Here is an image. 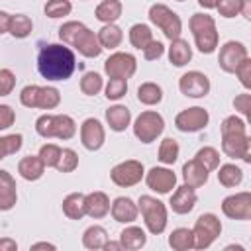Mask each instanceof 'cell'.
Listing matches in <instances>:
<instances>
[{
	"instance_id": "6da1fadb",
	"label": "cell",
	"mask_w": 251,
	"mask_h": 251,
	"mask_svg": "<svg viewBox=\"0 0 251 251\" xmlns=\"http://www.w3.org/2000/svg\"><path fill=\"white\" fill-rule=\"evenodd\" d=\"M76 69L75 53L65 43L43 45L37 55V71L47 80H67Z\"/></svg>"
},
{
	"instance_id": "7a4b0ae2",
	"label": "cell",
	"mask_w": 251,
	"mask_h": 251,
	"mask_svg": "<svg viewBox=\"0 0 251 251\" xmlns=\"http://www.w3.org/2000/svg\"><path fill=\"white\" fill-rule=\"evenodd\" d=\"M188 27L194 35V43H196L200 53L210 55V53L216 51L220 35H218V29H216V20L210 14H200V12L192 14L190 22H188Z\"/></svg>"
},
{
	"instance_id": "3957f363",
	"label": "cell",
	"mask_w": 251,
	"mask_h": 251,
	"mask_svg": "<svg viewBox=\"0 0 251 251\" xmlns=\"http://www.w3.org/2000/svg\"><path fill=\"white\" fill-rule=\"evenodd\" d=\"M35 131L45 137H57V139H71L76 133V122L67 114H43L35 120Z\"/></svg>"
},
{
	"instance_id": "277c9868",
	"label": "cell",
	"mask_w": 251,
	"mask_h": 251,
	"mask_svg": "<svg viewBox=\"0 0 251 251\" xmlns=\"http://www.w3.org/2000/svg\"><path fill=\"white\" fill-rule=\"evenodd\" d=\"M137 210L141 212L145 227H147V231L151 235H161L165 231L167 222H169V212H167V206L159 198L149 196V194L139 196Z\"/></svg>"
},
{
	"instance_id": "5b68a950",
	"label": "cell",
	"mask_w": 251,
	"mask_h": 251,
	"mask_svg": "<svg viewBox=\"0 0 251 251\" xmlns=\"http://www.w3.org/2000/svg\"><path fill=\"white\" fill-rule=\"evenodd\" d=\"M20 102L25 108H41V110H53L61 104V92L55 86H39V84H27L20 92Z\"/></svg>"
},
{
	"instance_id": "8992f818",
	"label": "cell",
	"mask_w": 251,
	"mask_h": 251,
	"mask_svg": "<svg viewBox=\"0 0 251 251\" xmlns=\"http://www.w3.org/2000/svg\"><path fill=\"white\" fill-rule=\"evenodd\" d=\"M147 16H149V22L153 25H157L169 41L180 37V33H182L180 16L176 12H173L169 6H165V4H153L149 8V14Z\"/></svg>"
},
{
	"instance_id": "52a82bcc",
	"label": "cell",
	"mask_w": 251,
	"mask_h": 251,
	"mask_svg": "<svg viewBox=\"0 0 251 251\" xmlns=\"http://www.w3.org/2000/svg\"><path fill=\"white\" fill-rule=\"evenodd\" d=\"M194 233V249H208L222 235V222L216 214L206 212L200 214L192 227Z\"/></svg>"
},
{
	"instance_id": "ba28073f",
	"label": "cell",
	"mask_w": 251,
	"mask_h": 251,
	"mask_svg": "<svg viewBox=\"0 0 251 251\" xmlns=\"http://www.w3.org/2000/svg\"><path fill=\"white\" fill-rule=\"evenodd\" d=\"M163 129H165V120L155 110L141 112L133 122V135L141 143H153L163 133Z\"/></svg>"
},
{
	"instance_id": "9c48e42d",
	"label": "cell",
	"mask_w": 251,
	"mask_h": 251,
	"mask_svg": "<svg viewBox=\"0 0 251 251\" xmlns=\"http://www.w3.org/2000/svg\"><path fill=\"white\" fill-rule=\"evenodd\" d=\"M145 176V167L141 161L137 159H127V161H122L118 165L112 167L110 171V178L116 186L120 188H129V186H135L137 182H141V178Z\"/></svg>"
},
{
	"instance_id": "30bf717a",
	"label": "cell",
	"mask_w": 251,
	"mask_h": 251,
	"mask_svg": "<svg viewBox=\"0 0 251 251\" xmlns=\"http://www.w3.org/2000/svg\"><path fill=\"white\" fill-rule=\"evenodd\" d=\"M137 71V59L131 53L116 51L104 61V73L110 78H129Z\"/></svg>"
},
{
	"instance_id": "8fae6325",
	"label": "cell",
	"mask_w": 251,
	"mask_h": 251,
	"mask_svg": "<svg viewBox=\"0 0 251 251\" xmlns=\"http://www.w3.org/2000/svg\"><path fill=\"white\" fill-rule=\"evenodd\" d=\"M210 122V114L208 110H204L202 106H192V108H186L182 112H178L175 116V126L178 131H184V133H196L200 129H204Z\"/></svg>"
},
{
	"instance_id": "7c38bea8",
	"label": "cell",
	"mask_w": 251,
	"mask_h": 251,
	"mask_svg": "<svg viewBox=\"0 0 251 251\" xmlns=\"http://www.w3.org/2000/svg\"><path fill=\"white\" fill-rule=\"evenodd\" d=\"M222 212L229 220H251V192H235L222 200Z\"/></svg>"
},
{
	"instance_id": "4fadbf2b",
	"label": "cell",
	"mask_w": 251,
	"mask_h": 251,
	"mask_svg": "<svg viewBox=\"0 0 251 251\" xmlns=\"http://www.w3.org/2000/svg\"><path fill=\"white\" fill-rule=\"evenodd\" d=\"M249 135L247 131H229V133H222V151L226 157L229 159H243V161H251L249 157Z\"/></svg>"
},
{
	"instance_id": "5bb4252c",
	"label": "cell",
	"mask_w": 251,
	"mask_h": 251,
	"mask_svg": "<svg viewBox=\"0 0 251 251\" xmlns=\"http://www.w3.org/2000/svg\"><path fill=\"white\" fill-rule=\"evenodd\" d=\"M249 57L247 47L241 41H226L220 47V55H218V63L220 69L224 73H235V69Z\"/></svg>"
},
{
	"instance_id": "9a60e30c",
	"label": "cell",
	"mask_w": 251,
	"mask_h": 251,
	"mask_svg": "<svg viewBox=\"0 0 251 251\" xmlns=\"http://www.w3.org/2000/svg\"><path fill=\"white\" fill-rule=\"evenodd\" d=\"M178 90L188 98H204L210 92V78L200 71H188L178 78Z\"/></svg>"
},
{
	"instance_id": "2e32d148",
	"label": "cell",
	"mask_w": 251,
	"mask_h": 251,
	"mask_svg": "<svg viewBox=\"0 0 251 251\" xmlns=\"http://www.w3.org/2000/svg\"><path fill=\"white\" fill-rule=\"evenodd\" d=\"M145 182L153 192L169 194L176 186V175L167 167H153L145 173Z\"/></svg>"
},
{
	"instance_id": "e0dca14e",
	"label": "cell",
	"mask_w": 251,
	"mask_h": 251,
	"mask_svg": "<svg viewBox=\"0 0 251 251\" xmlns=\"http://www.w3.org/2000/svg\"><path fill=\"white\" fill-rule=\"evenodd\" d=\"M80 141L84 145V149L88 151H98L104 141H106V131L104 126L100 124V120L96 118H86L80 126Z\"/></svg>"
},
{
	"instance_id": "ac0fdd59",
	"label": "cell",
	"mask_w": 251,
	"mask_h": 251,
	"mask_svg": "<svg viewBox=\"0 0 251 251\" xmlns=\"http://www.w3.org/2000/svg\"><path fill=\"white\" fill-rule=\"evenodd\" d=\"M196 200H198L196 190L188 184H182V186H175V192L171 194L169 206L175 214H188L194 210Z\"/></svg>"
},
{
	"instance_id": "d6986e66",
	"label": "cell",
	"mask_w": 251,
	"mask_h": 251,
	"mask_svg": "<svg viewBox=\"0 0 251 251\" xmlns=\"http://www.w3.org/2000/svg\"><path fill=\"white\" fill-rule=\"evenodd\" d=\"M110 214L118 224H133L137 220V202H133L129 196H118L110 204Z\"/></svg>"
},
{
	"instance_id": "ffe728a7",
	"label": "cell",
	"mask_w": 251,
	"mask_h": 251,
	"mask_svg": "<svg viewBox=\"0 0 251 251\" xmlns=\"http://www.w3.org/2000/svg\"><path fill=\"white\" fill-rule=\"evenodd\" d=\"M18 202V186H16V178L8 173L0 169V212H8L16 206Z\"/></svg>"
},
{
	"instance_id": "44dd1931",
	"label": "cell",
	"mask_w": 251,
	"mask_h": 251,
	"mask_svg": "<svg viewBox=\"0 0 251 251\" xmlns=\"http://www.w3.org/2000/svg\"><path fill=\"white\" fill-rule=\"evenodd\" d=\"M73 47H75L82 57H88V59H96V57L102 53V45H100V41H98V35H96L92 29H88V27H84V29L78 33V37L75 39Z\"/></svg>"
},
{
	"instance_id": "7402d4cb",
	"label": "cell",
	"mask_w": 251,
	"mask_h": 251,
	"mask_svg": "<svg viewBox=\"0 0 251 251\" xmlns=\"http://www.w3.org/2000/svg\"><path fill=\"white\" fill-rule=\"evenodd\" d=\"M84 208L86 216H90L92 220H100L110 214V198L106 192L94 190L90 194H84Z\"/></svg>"
},
{
	"instance_id": "603a6c76",
	"label": "cell",
	"mask_w": 251,
	"mask_h": 251,
	"mask_svg": "<svg viewBox=\"0 0 251 251\" xmlns=\"http://www.w3.org/2000/svg\"><path fill=\"white\" fill-rule=\"evenodd\" d=\"M208 176H210V173L196 159H190L182 165V180H184V184H188L192 188L204 186L208 182Z\"/></svg>"
},
{
	"instance_id": "cb8c5ba5",
	"label": "cell",
	"mask_w": 251,
	"mask_h": 251,
	"mask_svg": "<svg viewBox=\"0 0 251 251\" xmlns=\"http://www.w3.org/2000/svg\"><path fill=\"white\" fill-rule=\"evenodd\" d=\"M190 59H192V47H190V43L186 39H182V37L173 39L171 45H169V61H171V65L184 67V65L190 63Z\"/></svg>"
},
{
	"instance_id": "d4e9b609",
	"label": "cell",
	"mask_w": 251,
	"mask_h": 251,
	"mask_svg": "<svg viewBox=\"0 0 251 251\" xmlns=\"http://www.w3.org/2000/svg\"><path fill=\"white\" fill-rule=\"evenodd\" d=\"M106 122L112 131H126V127L131 124V112L127 106L116 104L106 110Z\"/></svg>"
},
{
	"instance_id": "484cf974",
	"label": "cell",
	"mask_w": 251,
	"mask_h": 251,
	"mask_svg": "<svg viewBox=\"0 0 251 251\" xmlns=\"http://www.w3.org/2000/svg\"><path fill=\"white\" fill-rule=\"evenodd\" d=\"M18 173L24 180H39L45 173V165L39 155H27L18 163Z\"/></svg>"
},
{
	"instance_id": "4316f807",
	"label": "cell",
	"mask_w": 251,
	"mask_h": 251,
	"mask_svg": "<svg viewBox=\"0 0 251 251\" xmlns=\"http://www.w3.org/2000/svg\"><path fill=\"white\" fill-rule=\"evenodd\" d=\"M122 12H124V4L120 0H102L96 6L94 16L102 24H116V20H120Z\"/></svg>"
},
{
	"instance_id": "83f0119b",
	"label": "cell",
	"mask_w": 251,
	"mask_h": 251,
	"mask_svg": "<svg viewBox=\"0 0 251 251\" xmlns=\"http://www.w3.org/2000/svg\"><path fill=\"white\" fill-rule=\"evenodd\" d=\"M63 214L69 220H82L86 216L84 208V194L82 192H71L63 198Z\"/></svg>"
},
{
	"instance_id": "f1b7e54d",
	"label": "cell",
	"mask_w": 251,
	"mask_h": 251,
	"mask_svg": "<svg viewBox=\"0 0 251 251\" xmlns=\"http://www.w3.org/2000/svg\"><path fill=\"white\" fill-rule=\"evenodd\" d=\"M120 243H122L124 249L135 251V249L145 247L147 235H145V231H143L139 226H127V227L122 229V233H120Z\"/></svg>"
},
{
	"instance_id": "f546056e",
	"label": "cell",
	"mask_w": 251,
	"mask_h": 251,
	"mask_svg": "<svg viewBox=\"0 0 251 251\" xmlns=\"http://www.w3.org/2000/svg\"><path fill=\"white\" fill-rule=\"evenodd\" d=\"M96 35H98V41H100L102 49H116L124 41V31L116 24H104Z\"/></svg>"
},
{
	"instance_id": "4dcf8cb0",
	"label": "cell",
	"mask_w": 251,
	"mask_h": 251,
	"mask_svg": "<svg viewBox=\"0 0 251 251\" xmlns=\"http://www.w3.org/2000/svg\"><path fill=\"white\" fill-rule=\"evenodd\" d=\"M106 241H108V231H106L102 226H96V224H94V226L86 227L84 233H82V245H84L86 249H90V251L104 249Z\"/></svg>"
},
{
	"instance_id": "1f68e13d",
	"label": "cell",
	"mask_w": 251,
	"mask_h": 251,
	"mask_svg": "<svg viewBox=\"0 0 251 251\" xmlns=\"http://www.w3.org/2000/svg\"><path fill=\"white\" fill-rule=\"evenodd\" d=\"M218 180L222 186L226 188H235L241 184L243 180V171L233 165V163H226V165H220L218 167Z\"/></svg>"
},
{
	"instance_id": "d6a6232c",
	"label": "cell",
	"mask_w": 251,
	"mask_h": 251,
	"mask_svg": "<svg viewBox=\"0 0 251 251\" xmlns=\"http://www.w3.org/2000/svg\"><path fill=\"white\" fill-rule=\"evenodd\" d=\"M169 245L175 251H188L194 249V233L188 227H176L169 235Z\"/></svg>"
},
{
	"instance_id": "836d02e7",
	"label": "cell",
	"mask_w": 251,
	"mask_h": 251,
	"mask_svg": "<svg viewBox=\"0 0 251 251\" xmlns=\"http://www.w3.org/2000/svg\"><path fill=\"white\" fill-rule=\"evenodd\" d=\"M33 31V22L29 16L25 14H14L10 18V27H8V33L16 39H24L27 37L29 33Z\"/></svg>"
},
{
	"instance_id": "e575fe53",
	"label": "cell",
	"mask_w": 251,
	"mask_h": 251,
	"mask_svg": "<svg viewBox=\"0 0 251 251\" xmlns=\"http://www.w3.org/2000/svg\"><path fill=\"white\" fill-rule=\"evenodd\" d=\"M137 100L145 106H155L163 100V88L157 82H143L137 88Z\"/></svg>"
},
{
	"instance_id": "d590c367",
	"label": "cell",
	"mask_w": 251,
	"mask_h": 251,
	"mask_svg": "<svg viewBox=\"0 0 251 251\" xmlns=\"http://www.w3.org/2000/svg\"><path fill=\"white\" fill-rule=\"evenodd\" d=\"M151 39H153V31H151V27H149L147 24H133V25L129 27V43H131L135 49L143 51L145 45H147Z\"/></svg>"
},
{
	"instance_id": "8d00e7d4",
	"label": "cell",
	"mask_w": 251,
	"mask_h": 251,
	"mask_svg": "<svg viewBox=\"0 0 251 251\" xmlns=\"http://www.w3.org/2000/svg\"><path fill=\"white\" fill-rule=\"evenodd\" d=\"M194 159H196L208 173H212V171H216V169L220 167V153H218L216 147H210V145L200 147V149L196 151Z\"/></svg>"
},
{
	"instance_id": "74e56055",
	"label": "cell",
	"mask_w": 251,
	"mask_h": 251,
	"mask_svg": "<svg viewBox=\"0 0 251 251\" xmlns=\"http://www.w3.org/2000/svg\"><path fill=\"white\" fill-rule=\"evenodd\" d=\"M102 88H104V78H102L98 73L88 71V73L82 75V78H80V90H82V94H86V96H96Z\"/></svg>"
},
{
	"instance_id": "f35d334b",
	"label": "cell",
	"mask_w": 251,
	"mask_h": 251,
	"mask_svg": "<svg viewBox=\"0 0 251 251\" xmlns=\"http://www.w3.org/2000/svg\"><path fill=\"white\" fill-rule=\"evenodd\" d=\"M178 153H180V147H178L176 139L165 137L161 141V145H159V161L163 165H173L178 159Z\"/></svg>"
},
{
	"instance_id": "ab89813d",
	"label": "cell",
	"mask_w": 251,
	"mask_h": 251,
	"mask_svg": "<svg viewBox=\"0 0 251 251\" xmlns=\"http://www.w3.org/2000/svg\"><path fill=\"white\" fill-rule=\"evenodd\" d=\"M84 27H86V25H84L82 22H75V20L65 22V24L59 27V39H61L65 45H71V47H73L75 39L78 37V33H80Z\"/></svg>"
},
{
	"instance_id": "60d3db41",
	"label": "cell",
	"mask_w": 251,
	"mask_h": 251,
	"mask_svg": "<svg viewBox=\"0 0 251 251\" xmlns=\"http://www.w3.org/2000/svg\"><path fill=\"white\" fill-rule=\"evenodd\" d=\"M43 10H45V16L57 20V18L69 16L73 12V4H71V0H47Z\"/></svg>"
},
{
	"instance_id": "b9f144b4",
	"label": "cell",
	"mask_w": 251,
	"mask_h": 251,
	"mask_svg": "<svg viewBox=\"0 0 251 251\" xmlns=\"http://www.w3.org/2000/svg\"><path fill=\"white\" fill-rule=\"evenodd\" d=\"M76 167H78V155H76V151L71 149V147L61 149V157H59L55 169L59 173H73Z\"/></svg>"
},
{
	"instance_id": "7bdbcfd3",
	"label": "cell",
	"mask_w": 251,
	"mask_h": 251,
	"mask_svg": "<svg viewBox=\"0 0 251 251\" xmlns=\"http://www.w3.org/2000/svg\"><path fill=\"white\" fill-rule=\"evenodd\" d=\"M104 92H106L108 100H120L127 92V80L126 78H110L104 86Z\"/></svg>"
},
{
	"instance_id": "ee69618b",
	"label": "cell",
	"mask_w": 251,
	"mask_h": 251,
	"mask_svg": "<svg viewBox=\"0 0 251 251\" xmlns=\"http://www.w3.org/2000/svg\"><path fill=\"white\" fill-rule=\"evenodd\" d=\"M39 159L43 161V165L45 167H57V161H59V157H61V147L59 145H55V143H45V145H41V149H39Z\"/></svg>"
},
{
	"instance_id": "f6af8a7d",
	"label": "cell",
	"mask_w": 251,
	"mask_h": 251,
	"mask_svg": "<svg viewBox=\"0 0 251 251\" xmlns=\"http://www.w3.org/2000/svg\"><path fill=\"white\" fill-rule=\"evenodd\" d=\"M241 2L243 0H216V10L224 18H235L241 10Z\"/></svg>"
},
{
	"instance_id": "bcb514c9",
	"label": "cell",
	"mask_w": 251,
	"mask_h": 251,
	"mask_svg": "<svg viewBox=\"0 0 251 251\" xmlns=\"http://www.w3.org/2000/svg\"><path fill=\"white\" fill-rule=\"evenodd\" d=\"M16 86V75L10 69H0V96L12 94Z\"/></svg>"
},
{
	"instance_id": "7dc6e473",
	"label": "cell",
	"mask_w": 251,
	"mask_h": 251,
	"mask_svg": "<svg viewBox=\"0 0 251 251\" xmlns=\"http://www.w3.org/2000/svg\"><path fill=\"white\" fill-rule=\"evenodd\" d=\"M163 53H165V45H163L161 41H157V39H151V41L145 45V49H143V57H145L147 61H155V59L163 57Z\"/></svg>"
},
{
	"instance_id": "c3c4849f",
	"label": "cell",
	"mask_w": 251,
	"mask_h": 251,
	"mask_svg": "<svg viewBox=\"0 0 251 251\" xmlns=\"http://www.w3.org/2000/svg\"><path fill=\"white\" fill-rule=\"evenodd\" d=\"M235 75H237L239 82L249 90V88H251V59H249V57L235 69Z\"/></svg>"
},
{
	"instance_id": "681fc988",
	"label": "cell",
	"mask_w": 251,
	"mask_h": 251,
	"mask_svg": "<svg viewBox=\"0 0 251 251\" xmlns=\"http://www.w3.org/2000/svg\"><path fill=\"white\" fill-rule=\"evenodd\" d=\"M233 106H235V110H237L239 114H243L247 120H251V94L243 92V94L235 96Z\"/></svg>"
},
{
	"instance_id": "f907efd6",
	"label": "cell",
	"mask_w": 251,
	"mask_h": 251,
	"mask_svg": "<svg viewBox=\"0 0 251 251\" xmlns=\"http://www.w3.org/2000/svg\"><path fill=\"white\" fill-rule=\"evenodd\" d=\"M14 122H16V112L12 110V106L0 104V131L14 126Z\"/></svg>"
},
{
	"instance_id": "816d5d0a",
	"label": "cell",
	"mask_w": 251,
	"mask_h": 251,
	"mask_svg": "<svg viewBox=\"0 0 251 251\" xmlns=\"http://www.w3.org/2000/svg\"><path fill=\"white\" fill-rule=\"evenodd\" d=\"M18 243L12 237H0V251H16Z\"/></svg>"
},
{
	"instance_id": "f5cc1de1",
	"label": "cell",
	"mask_w": 251,
	"mask_h": 251,
	"mask_svg": "<svg viewBox=\"0 0 251 251\" xmlns=\"http://www.w3.org/2000/svg\"><path fill=\"white\" fill-rule=\"evenodd\" d=\"M10 18H12V14H8V12L0 10V35H2V33H8V27H10Z\"/></svg>"
},
{
	"instance_id": "db71d44e",
	"label": "cell",
	"mask_w": 251,
	"mask_h": 251,
	"mask_svg": "<svg viewBox=\"0 0 251 251\" xmlns=\"http://www.w3.org/2000/svg\"><path fill=\"white\" fill-rule=\"evenodd\" d=\"M239 14H241L245 20H251V0H243V2H241Z\"/></svg>"
},
{
	"instance_id": "11a10c76",
	"label": "cell",
	"mask_w": 251,
	"mask_h": 251,
	"mask_svg": "<svg viewBox=\"0 0 251 251\" xmlns=\"http://www.w3.org/2000/svg\"><path fill=\"white\" fill-rule=\"evenodd\" d=\"M31 249H57V245H53L49 241H37L31 245Z\"/></svg>"
},
{
	"instance_id": "9f6ffc18",
	"label": "cell",
	"mask_w": 251,
	"mask_h": 251,
	"mask_svg": "<svg viewBox=\"0 0 251 251\" xmlns=\"http://www.w3.org/2000/svg\"><path fill=\"white\" fill-rule=\"evenodd\" d=\"M104 249H106V251H110V249H114V251H122L124 247H122V243H120V241H110V239H108V241H106V245H104Z\"/></svg>"
},
{
	"instance_id": "6f0895ef",
	"label": "cell",
	"mask_w": 251,
	"mask_h": 251,
	"mask_svg": "<svg viewBox=\"0 0 251 251\" xmlns=\"http://www.w3.org/2000/svg\"><path fill=\"white\" fill-rule=\"evenodd\" d=\"M10 153H8V145H6V137H0V161L6 159Z\"/></svg>"
},
{
	"instance_id": "680465c9",
	"label": "cell",
	"mask_w": 251,
	"mask_h": 251,
	"mask_svg": "<svg viewBox=\"0 0 251 251\" xmlns=\"http://www.w3.org/2000/svg\"><path fill=\"white\" fill-rule=\"evenodd\" d=\"M198 4H200L202 8H206V10L216 8V0H198Z\"/></svg>"
},
{
	"instance_id": "91938a15",
	"label": "cell",
	"mask_w": 251,
	"mask_h": 251,
	"mask_svg": "<svg viewBox=\"0 0 251 251\" xmlns=\"http://www.w3.org/2000/svg\"><path fill=\"white\" fill-rule=\"evenodd\" d=\"M231 249H237V251H243V247H241V245H227V247H226V251H231Z\"/></svg>"
},
{
	"instance_id": "94428289",
	"label": "cell",
	"mask_w": 251,
	"mask_h": 251,
	"mask_svg": "<svg viewBox=\"0 0 251 251\" xmlns=\"http://www.w3.org/2000/svg\"><path fill=\"white\" fill-rule=\"evenodd\" d=\"M176 2H184V0H176Z\"/></svg>"
}]
</instances>
